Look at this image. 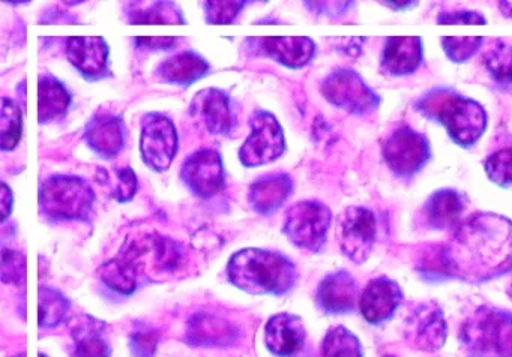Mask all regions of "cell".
<instances>
[{
    "mask_svg": "<svg viewBox=\"0 0 512 357\" xmlns=\"http://www.w3.org/2000/svg\"><path fill=\"white\" fill-rule=\"evenodd\" d=\"M209 63L194 51H184L164 60L157 69L158 78L164 83L190 86L208 75Z\"/></svg>",
    "mask_w": 512,
    "mask_h": 357,
    "instance_id": "26",
    "label": "cell"
},
{
    "mask_svg": "<svg viewBox=\"0 0 512 357\" xmlns=\"http://www.w3.org/2000/svg\"><path fill=\"white\" fill-rule=\"evenodd\" d=\"M13 203V191H11L10 186L4 182L2 185H0V209H2V216H0V221H7L8 216L11 215V210H13Z\"/></svg>",
    "mask_w": 512,
    "mask_h": 357,
    "instance_id": "42",
    "label": "cell"
},
{
    "mask_svg": "<svg viewBox=\"0 0 512 357\" xmlns=\"http://www.w3.org/2000/svg\"><path fill=\"white\" fill-rule=\"evenodd\" d=\"M257 41L260 42V50L265 56L290 69L304 68L316 54V42L308 36H269Z\"/></svg>",
    "mask_w": 512,
    "mask_h": 357,
    "instance_id": "24",
    "label": "cell"
},
{
    "mask_svg": "<svg viewBox=\"0 0 512 357\" xmlns=\"http://www.w3.org/2000/svg\"><path fill=\"white\" fill-rule=\"evenodd\" d=\"M71 302L65 294L52 287L40 288V327L53 329L59 326L70 312Z\"/></svg>",
    "mask_w": 512,
    "mask_h": 357,
    "instance_id": "32",
    "label": "cell"
},
{
    "mask_svg": "<svg viewBox=\"0 0 512 357\" xmlns=\"http://www.w3.org/2000/svg\"><path fill=\"white\" fill-rule=\"evenodd\" d=\"M382 5L388 6V8L394 9V11H406V9L415 8L418 6V2H413V0H404V2H395V0H391V2H380Z\"/></svg>",
    "mask_w": 512,
    "mask_h": 357,
    "instance_id": "43",
    "label": "cell"
},
{
    "mask_svg": "<svg viewBox=\"0 0 512 357\" xmlns=\"http://www.w3.org/2000/svg\"><path fill=\"white\" fill-rule=\"evenodd\" d=\"M491 80L500 86L512 84V45L497 41L482 57Z\"/></svg>",
    "mask_w": 512,
    "mask_h": 357,
    "instance_id": "33",
    "label": "cell"
},
{
    "mask_svg": "<svg viewBox=\"0 0 512 357\" xmlns=\"http://www.w3.org/2000/svg\"><path fill=\"white\" fill-rule=\"evenodd\" d=\"M382 156L395 176L410 179L430 162V141L421 132L409 126H403L395 129L383 141Z\"/></svg>",
    "mask_w": 512,
    "mask_h": 357,
    "instance_id": "8",
    "label": "cell"
},
{
    "mask_svg": "<svg viewBox=\"0 0 512 357\" xmlns=\"http://www.w3.org/2000/svg\"><path fill=\"white\" fill-rule=\"evenodd\" d=\"M188 336L196 347H226L235 338L236 332L229 321L205 314L190 321Z\"/></svg>",
    "mask_w": 512,
    "mask_h": 357,
    "instance_id": "28",
    "label": "cell"
},
{
    "mask_svg": "<svg viewBox=\"0 0 512 357\" xmlns=\"http://www.w3.org/2000/svg\"><path fill=\"white\" fill-rule=\"evenodd\" d=\"M71 105V95L67 87L53 77L41 75L38 83V116L40 123H52L62 119Z\"/></svg>",
    "mask_w": 512,
    "mask_h": 357,
    "instance_id": "27",
    "label": "cell"
},
{
    "mask_svg": "<svg viewBox=\"0 0 512 357\" xmlns=\"http://www.w3.org/2000/svg\"><path fill=\"white\" fill-rule=\"evenodd\" d=\"M182 182L194 195L212 198L224 188L223 159L217 150L200 149L185 159L181 168Z\"/></svg>",
    "mask_w": 512,
    "mask_h": 357,
    "instance_id": "13",
    "label": "cell"
},
{
    "mask_svg": "<svg viewBox=\"0 0 512 357\" xmlns=\"http://www.w3.org/2000/svg\"><path fill=\"white\" fill-rule=\"evenodd\" d=\"M488 179L503 189H512V147L491 153L484 162Z\"/></svg>",
    "mask_w": 512,
    "mask_h": 357,
    "instance_id": "34",
    "label": "cell"
},
{
    "mask_svg": "<svg viewBox=\"0 0 512 357\" xmlns=\"http://www.w3.org/2000/svg\"><path fill=\"white\" fill-rule=\"evenodd\" d=\"M160 333L148 323H136L130 335V348L134 357H154L158 350Z\"/></svg>",
    "mask_w": 512,
    "mask_h": 357,
    "instance_id": "37",
    "label": "cell"
},
{
    "mask_svg": "<svg viewBox=\"0 0 512 357\" xmlns=\"http://www.w3.org/2000/svg\"><path fill=\"white\" fill-rule=\"evenodd\" d=\"M404 293L400 285L388 276L371 279L359 297L362 317L374 326L386 323L394 317L403 303Z\"/></svg>",
    "mask_w": 512,
    "mask_h": 357,
    "instance_id": "14",
    "label": "cell"
},
{
    "mask_svg": "<svg viewBox=\"0 0 512 357\" xmlns=\"http://www.w3.org/2000/svg\"><path fill=\"white\" fill-rule=\"evenodd\" d=\"M23 114L22 108L10 98L2 99L0 113V147L4 152L16 149L22 140Z\"/></svg>",
    "mask_w": 512,
    "mask_h": 357,
    "instance_id": "30",
    "label": "cell"
},
{
    "mask_svg": "<svg viewBox=\"0 0 512 357\" xmlns=\"http://www.w3.org/2000/svg\"><path fill=\"white\" fill-rule=\"evenodd\" d=\"M85 141L100 158H116L125 149L127 141L124 120L115 114H95L86 125Z\"/></svg>",
    "mask_w": 512,
    "mask_h": 357,
    "instance_id": "21",
    "label": "cell"
},
{
    "mask_svg": "<svg viewBox=\"0 0 512 357\" xmlns=\"http://www.w3.org/2000/svg\"><path fill=\"white\" fill-rule=\"evenodd\" d=\"M404 339L416 350L434 353L445 345L448 324L442 308L434 302L416 303L403 324Z\"/></svg>",
    "mask_w": 512,
    "mask_h": 357,
    "instance_id": "12",
    "label": "cell"
},
{
    "mask_svg": "<svg viewBox=\"0 0 512 357\" xmlns=\"http://www.w3.org/2000/svg\"><path fill=\"white\" fill-rule=\"evenodd\" d=\"M322 357H364L361 341L347 327H331L322 342Z\"/></svg>",
    "mask_w": 512,
    "mask_h": 357,
    "instance_id": "31",
    "label": "cell"
},
{
    "mask_svg": "<svg viewBox=\"0 0 512 357\" xmlns=\"http://www.w3.org/2000/svg\"><path fill=\"white\" fill-rule=\"evenodd\" d=\"M13 357H26V353H19V354H16V356H13Z\"/></svg>",
    "mask_w": 512,
    "mask_h": 357,
    "instance_id": "46",
    "label": "cell"
},
{
    "mask_svg": "<svg viewBox=\"0 0 512 357\" xmlns=\"http://www.w3.org/2000/svg\"><path fill=\"white\" fill-rule=\"evenodd\" d=\"M245 3L239 0H208L205 2V17L208 24H230L241 14Z\"/></svg>",
    "mask_w": 512,
    "mask_h": 357,
    "instance_id": "38",
    "label": "cell"
},
{
    "mask_svg": "<svg viewBox=\"0 0 512 357\" xmlns=\"http://www.w3.org/2000/svg\"><path fill=\"white\" fill-rule=\"evenodd\" d=\"M359 285L347 270L329 273L317 287V306L326 314L341 315L355 311L359 303Z\"/></svg>",
    "mask_w": 512,
    "mask_h": 357,
    "instance_id": "15",
    "label": "cell"
},
{
    "mask_svg": "<svg viewBox=\"0 0 512 357\" xmlns=\"http://www.w3.org/2000/svg\"><path fill=\"white\" fill-rule=\"evenodd\" d=\"M500 8L505 17L512 18V2H500Z\"/></svg>",
    "mask_w": 512,
    "mask_h": 357,
    "instance_id": "44",
    "label": "cell"
},
{
    "mask_svg": "<svg viewBox=\"0 0 512 357\" xmlns=\"http://www.w3.org/2000/svg\"><path fill=\"white\" fill-rule=\"evenodd\" d=\"M71 65L91 80L104 77L109 69L110 48L101 36H73L67 39Z\"/></svg>",
    "mask_w": 512,
    "mask_h": 357,
    "instance_id": "20",
    "label": "cell"
},
{
    "mask_svg": "<svg viewBox=\"0 0 512 357\" xmlns=\"http://www.w3.org/2000/svg\"><path fill=\"white\" fill-rule=\"evenodd\" d=\"M179 138L172 119L163 114L152 113L143 119L140 152L142 159L157 173L169 170L178 153Z\"/></svg>",
    "mask_w": 512,
    "mask_h": 357,
    "instance_id": "11",
    "label": "cell"
},
{
    "mask_svg": "<svg viewBox=\"0 0 512 357\" xmlns=\"http://www.w3.org/2000/svg\"><path fill=\"white\" fill-rule=\"evenodd\" d=\"M424 60V45L419 36H391L380 56V71L388 77L415 74Z\"/></svg>",
    "mask_w": 512,
    "mask_h": 357,
    "instance_id": "19",
    "label": "cell"
},
{
    "mask_svg": "<svg viewBox=\"0 0 512 357\" xmlns=\"http://www.w3.org/2000/svg\"><path fill=\"white\" fill-rule=\"evenodd\" d=\"M227 278L254 296H283L295 287L299 275L295 264L284 255L269 249L245 248L230 258Z\"/></svg>",
    "mask_w": 512,
    "mask_h": 357,
    "instance_id": "2",
    "label": "cell"
},
{
    "mask_svg": "<svg viewBox=\"0 0 512 357\" xmlns=\"http://www.w3.org/2000/svg\"><path fill=\"white\" fill-rule=\"evenodd\" d=\"M446 273L452 278L484 282L512 270V221L479 212L461 221L442 246Z\"/></svg>",
    "mask_w": 512,
    "mask_h": 357,
    "instance_id": "1",
    "label": "cell"
},
{
    "mask_svg": "<svg viewBox=\"0 0 512 357\" xmlns=\"http://www.w3.org/2000/svg\"><path fill=\"white\" fill-rule=\"evenodd\" d=\"M190 114L214 135H226L233 128V113L230 98L220 89L200 90L191 101Z\"/></svg>",
    "mask_w": 512,
    "mask_h": 357,
    "instance_id": "16",
    "label": "cell"
},
{
    "mask_svg": "<svg viewBox=\"0 0 512 357\" xmlns=\"http://www.w3.org/2000/svg\"><path fill=\"white\" fill-rule=\"evenodd\" d=\"M250 137L239 150V159L245 167H260L281 158L286 150L283 128L274 114L259 110L250 120Z\"/></svg>",
    "mask_w": 512,
    "mask_h": 357,
    "instance_id": "9",
    "label": "cell"
},
{
    "mask_svg": "<svg viewBox=\"0 0 512 357\" xmlns=\"http://www.w3.org/2000/svg\"><path fill=\"white\" fill-rule=\"evenodd\" d=\"M463 195L451 188L437 189L425 200L421 209L422 224L430 230H455L461 224Z\"/></svg>",
    "mask_w": 512,
    "mask_h": 357,
    "instance_id": "22",
    "label": "cell"
},
{
    "mask_svg": "<svg viewBox=\"0 0 512 357\" xmlns=\"http://www.w3.org/2000/svg\"><path fill=\"white\" fill-rule=\"evenodd\" d=\"M179 39L173 38V36H157V38H152V36H146V38H136V44L139 47L146 48V50H172V48L176 47Z\"/></svg>",
    "mask_w": 512,
    "mask_h": 357,
    "instance_id": "41",
    "label": "cell"
},
{
    "mask_svg": "<svg viewBox=\"0 0 512 357\" xmlns=\"http://www.w3.org/2000/svg\"><path fill=\"white\" fill-rule=\"evenodd\" d=\"M40 357H49V356H46V354H44V353H40Z\"/></svg>",
    "mask_w": 512,
    "mask_h": 357,
    "instance_id": "47",
    "label": "cell"
},
{
    "mask_svg": "<svg viewBox=\"0 0 512 357\" xmlns=\"http://www.w3.org/2000/svg\"><path fill=\"white\" fill-rule=\"evenodd\" d=\"M38 198L41 212L53 221H88L97 195L82 177L55 174L44 180Z\"/></svg>",
    "mask_w": 512,
    "mask_h": 357,
    "instance_id": "5",
    "label": "cell"
},
{
    "mask_svg": "<svg viewBox=\"0 0 512 357\" xmlns=\"http://www.w3.org/2000/svg\"><path fill=\"white\" fill-rule=\"evenodd\" d=\"M293 189H295V183L289 174H268L251 183L248 203L254 212L269 216L281 209L283 204L292 197Z\"/></svg>",
    "mask_w": 512,
    "mask_h": 357,
    "instance_id": "23",
    "label": "cell"
},
{
    "mask_svg": "<svg viewBox=\"0 0 512 357\" xmlns=\"http://www.w3.org/2000/svg\"><path fill=\"white\" fill-rule=\"evenodd\" d=\"M383 357H397V356H391V354H386V356Z\"/></svg>",
    "mask_w": 512,
    "mask_h": 357,
    "instance_id": "48",
    "label": "cell"
},
{
    "mask_svg": "<svg viewBox=\"0 0 512 357\" xmlns=\"http://www.w3.org/2000/svg\"><path fill=\"white\" fill-rule=\"evenodd\" d=\"M460 341L469 357H512V314L481 306L460 329Z\"/></svg>",
    "mask_w": 512,
    "mask_h": 357,
    "instance_id": "4",
    "label": "cell"
},
{
    "mask_svg": "<svg viewBox=\"0 0 512 357\" xmlns=\"http://www.w3.org/2000/svg\"><path fill=\"white\" fill-rule=\"evenodd\" d=\"M439 24H487V18L476 11L469 9H457V11H445L437 15Z\"/></svg>",
    "mask_w": 512,
    "mask_h": 357,
    "instance_id": "40",
    "label": "cell"
},
{
    "mask_svg": "<svg viewBox=\"0 0 512 357\" xmlns=\"http://www.w3.org/2000/svg\"><path fill=\"white\" fill-rule=\"evenodd\" d=\"M416 107L436 119L448 132L451 140L464 149L475 146L487 131L488 114L475 99L466 98L452 90L440 89L425 95Z\"/></svg>",
    "mask_w": 512,
    "mask_h": 357,
    "instance_id": "3",
    "label": "cell"
},
{
    "mask_svg": "<svg viewBox=\"0 0 512 357\" xmlns=\"http://www.w3.org/2000/svg\"><path fill=\"white\" fill-rule=\"evenodd\" d=\"M71 357H110L112 341L110 326L91 315H79L71 320Z\"/></svg>",
    "mask_w": 512,
    "mask_h": 357,
    "instance_id": "17",
    "label": "cell"
},
{
    "mask_svg": "<svg viewBox=\"0 0 512 357\" xmlns=\"http://www.w3.org/2000/svg\"><path fill=\"white\" fill-rule=\"evenodd\" d=\"M98 276L116 293L130 296L137 290V284H139V260L128 246H124L118 257L106 261L98 269Z\"/></svg>",
    "mask_w": 512,
    "mask_h": 357,
    "instance_id": "25",
    "label": "cell"
},
{
    "mask_svg": "<svg viewBox=\"0 0 512 357\" xmlns=\"http://www.w3.org/2000/svg\"><path fill=\"white\" fill-rule=\"evenodd\" d=\"M508 296H509V299L512 300V284H511V287L508 288Z\"/></svg>",
    "mask_w": 512,
    "mask_h": 357,
    "instance_id": "45",
    "label": "cell"
},
{
    "mask_svg": "<svg viewBox=\"0 0 512 357\" xmlns=\"http://www.w3.org/2000/svg\"><path fill=\"white\" fill-rule=\"evenodd\" d=\"M110 186V192L119 203H128L133 200L139 189V180H137L136 173L133 168H113L112 171L107 173L106 182Z\"/></svg>",
    "mask_w": 512,
    "mask_h": 357,
    "instance_id": "35",
    "label": "cell"
},
{
    "mask_svg": "<svg viewBox=\"0 0 512 357\" xmlns=\"http://www.w3.org/2000/svg\"><path fill=\"white\" fill-rule=\"evenodd\" d=\"M266 348L277 357H290L298 354L307 341L304 320L298 315L281 312L272 315L265 326Z\"/></svg>",
    "mask_w": 512,
    "mask_h": 357,
    "instance_id": "18",
    "label": "cell"
},
{
    "mask_svg": "<svg viewBox=\"0 0 512 357\" xmlns=\"http://www.w3.org/2000/svg\"><path fill=\"white\" fill-rule=\"evenodd\" d=\"M331 224L332 212L325 203L304 200L290 207L283 231L293 245L317 254L323 251L328 242Z\"/></svg>",
    "mask_w": 512,
    "mask_h": 357,
    "instance_id": "6",
    "label": "cell"
},
{
    "mask_svg": "<svg viewBox=\"0 0 512 357\" xmlns=\"http://www.w3.org/2000/svg\"><path fill=\"white\" fill-rule=\"evenodd\" d=\"M322 95L329 104L353 116L365 117L376 113L382 104L380 96L367 81L349 68H337L323 80Z\"/></svg>",
    "mask_w": 512,
    "mask_h": 357,
    "instance_id": "7",
    "label": "cell"
},
{
    "mask_svg": "<svg viewBox=\"0 0 512 357\" xmlns=\"http://www.w3.org/2000/svg\"><path fill=\"white\" fill-rule=\"evenodd\" d=\"M484 44L481 36H445L442 38V48L446 57L454 63H466L478 53Z\"/></svg>",
    "mask_w": 512,
    "mask_h": 357,
    "instance_id": "36",
    "label": "cell"
},
{
    "mask_svg": "<svg viewBox=\"0 0 512 357\" xmlns=\"http://www.w3.org/2000/svg\"><path fill=\"white\" fill-rule=\"evenodd\" d=\"M125 9L130 24H184L181 9L173 2H130Z\"/></svg>",
    "mask_w": 512,
    "mask_h": 357,
    "instance_id": "29",
    "label": "cell"
},
{
    "mask_svg": "<svg viewBox=\"0 0 512 357\" xmlns=\"http://www.w3.org/2000/svg\"><path fill=\"white\" fill-rule=\"evenodd\" d=\"M377 240V219L367 207L350 206L338 218V243L341 252L353 263L371 257Z\"/></svg>",
    "mask_w": 512,
    "mask_h": 357,
    "instance_id": "10",
    "label": "cell"
},
{
    "mask_svg": "<svg viewBox=\"0 0 512 357\" xmlns=\"http://www.w3.org/2000/svg\"><path fill=\"white\" fill-rule=\"evenodd\" d=\"M26 278V257L16 249L2 251V281L5 284L22 285Z\"/></svg>",
    "mask_w": 512,
    "mask_h": 357,
    "instance_id": "39",
    "label": "cell"
}]
</instances>
